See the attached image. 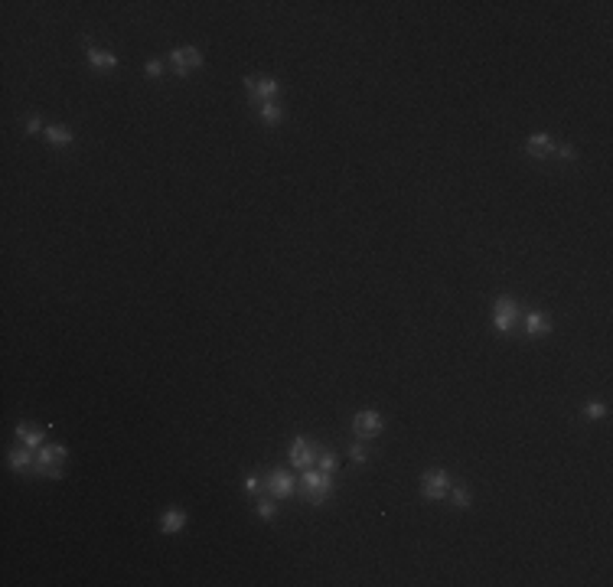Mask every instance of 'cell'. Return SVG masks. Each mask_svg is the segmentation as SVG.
Returning <instances> with one entry per match:
<instances>
[{
	"instance_id": "2e32d148",
	"label": "cell",
	"mask_w": 613,
	"mask_h": 587,
	"mask_svg": "<svg viewBox=\"0 0 613 587\" xmlns=\"http://www.w3.org/2000/svg\"><path fill=\"white\" fill-rule=\"evenodd\" d=\"M42 137H46V144H53V147H68V144L75 140V137H72V131H68V127H62V124H46Z\"/></svg>"
},
{
	"instance_id": "8992f818",
	"label": "cell",
	"mask_w": 613,
	"mask_h": 587,
	"mask_svg": "<svg viewBox=\"0 0 613 587\" xmlns=\"http://www.w3.org/2000/svg\"><path fill=\"white\" fill-rule=\"evenodd\" d=\"M516 323H522V307L516 301H509V297H499L492 303V327L499 333H512Z\"/></svg>"
},
{
	"instance_id": "5bb4252c",
	"label": "cell",
	"mask_w": 613,
	"mask_h": 587,
	"mask_svg": "<svg viewBox=\"0 0 613 587\" xmlns=\"http://www.w3.org/2000/svg\"><path fill=\"white\" fill-rule=\"evenodd\" d=\"M186 529V512L183 509H166L160 516V532L164 535H179Z\"/></svg>"
},
{
	"instance_id": "44dd1931",
	"label": "cell",
	"mask_w": 613,
	"mask_h": 587,
	"mask_svg": "<svg viewBox=\"0 0 613 587\" xmlns=\"http://www.w3.org/2000/svg\"><path fill=\"white\" fill-rule=\"evenodd\" d=\"M450 496H453V505H457V509H470V505H473V492L466 490V486H457Z\"/></svg>"
},
{
	"instance_id": "4fadbf2b",
	"label": "cell",
	"mask_w": 613,
	"mask_h": 587,
	"mask_svg": "<svg viewBox=\"0 0 613 587\" xmlns=\"http://www.w3.org/2000/svg\"><path fill=\"white\" fill-rule=\"evenodd\" d=\"M16 437L29 451H40L42 444H46V431L42 427H29V424H16Z\"/></svg>"
},
{
	"instance_id": "30bf717a",
	"label": "cell",
	"mask_w": 613,
	"mask_h": 587,
	"mask_svg": "<svg viewBox=\"0 0 613 587\" xmlns=\"http://www.w3.org/2000/svg\"><path fill=\"white\" fill-rule=\"evenodd\" d=\"M522 329L529 340H538V336L551 333V316L545 310H529V314H522Z\"/></svg>"
},
{
	"instance_id": "277c9868",
	"label": "cell",
	"mask_w": 613,
	"mask_h": 587,
	"mask_svg": "<svg viewBox=\"0 0 613 587\" xmlns=\"http://www.w3.org/2000/svg\"><path fill=\"white\" fill-rule=\"evenodd\" d=\"M297 492V477L287 470V466H274L268 470V477H264V496H271V499H290Z\"/></svg>"
},
{
	"instance_id": "6da1fadb",
	"label": "cell",
	"mask_w": 613,
	"mask_h": 587,
	"mask_svg": "<svg viewBox=\"0 0 613 587\" xmlns=\"http://www.w3.org/2000/svg\"><path fill=\"white\" fill-rule=\"evenodd\" d=\"M300 490H303V499L314 505H323L333 496V477L323 473V470H316V466H307V470H300Z\"/></svg>"
},
{
	"instance_id": "3957f363",
	"label": "cell",
	"mask_w": 613,
	"mask_h": 587,
	"mask_svg": "<svg viewBox=\"0 0 613 587\" xmlns=\"http://www.w3.org/2000/svg\"><path fill=\"white\" fill-rule=\"evenodd\" d=\"M245 92H248V105L258 108L264 101H277L281 95V82L271 75H245Z\"/></svg>"
},
{
	"instance_id": "8fae6325",
	"label": "cell",
	"mask_w": 613,
	"mask_h": 587,
	"mask_svg": "<svg viewBox=\"0 0 613 587\" xmlns=\"http://www.w3.org/2000/svg\"><path fill=\"white\" fill-rule=\"evenodd\" d=\"M33 464H36V451H29V447H14V451L7 453V466L20 473V477H33Z\"/></svg>"
},
{
	"instance_id": "9a60e30c",
	"label": "cell",
	"mask_w": 613,
	"mask_h": 587,
	"mask_svg": "<svg viewBox=\"0 0 613 587\" xmlns=\"http://www.w3.org/2000/svg\"><path fill=\"white\" fill-rule=\"evenodd\" d=\"M88 66L95 68V72H111V68H118V55L108 53V49H88Z\"/></svg>"
},
{
	"instance_id": "5b68a950",
	"label": "cell",
	"mask_w": 613,
	"mask_h": 587,
	"mask_svg": "<svg viewBox=\"0 0 613 587\" xmlns=\"http://www.w3.org/2000/svg\"><path fill=\"white\" fill-rule=\"evenodd\" d=\"M316 453H320V444L300 434V437L290 440V447H287V460H290V466L300 473V470H307V466L316 464Z\"/></svg>"
},
{
	"instance_id": "d6986e66",
	"label": "cell",
	"mask_w": 613,
	"mask_h": 587,
	"mask_svg": "<svg viewBox=\"0 0 613 587\" xmlns=\"http://www.w3.org/2000/svg\"><path fill=\"white\" fill-rule=\"evenodd\" d=\"M255 512H258L264 522H271L274 516H277V499H271V496H264V499H258L255 503Z\"/></svg>"
},
{
	"instance_id": "ac0fdd59",
	"label": "cell",
	"mask_w": 613,
	"mask_h": 587,
	"mask_svg": "<svg viewBox=\"0 0 613 587\" xmlns=\"http://www.w3.org/2000/svg\"><path fill=\"white\" fill-rule=\"evenodd\" d=\"M316 470H323V473H329V477H336V470H340V457L333 451H327V447H320V453H316Z\"/></svg>"
},
{
	"instance_id": "cb8c5ba5",
	"label": "cell",
	"mask_w": 613,
	"mask_h": 587,
	"mask_svg": "<svg viewBox=\"0 0 613 587\" xmlns=\"http://www.w3.org/2000/svg\"><path fill=\"white\" fill-rule=\"evenodd\" d=\"M245 490L248 492H264V479H258L255 473H251V477L245 479Z\"/></svg>"
},
{
	"instance_id": "52a82bcc",
	"label": "cell",
	"mask_w": 613,
	"mask_h": 587,
	"mask_svg": "<svg viewBox=\"0 0 613 587\" xmlns=\"http://www.w3.org/2000/svg\"><path fill=\"white\" fill-rule=\"evenodd\" d=\"M447 492H450L447 470H440V466H431V470H424V477H421V496H424V499H431V503H440Z\"/></svg>"
},
{
	"instance_id": "603a6c76",
	"label": "cell",
	"mask_w": 613,
	"mask_h": 587,
	"mask_svg": "<svg viewBox=\"0 0 613 587\" xmlns=\"http://www.w3.org/2000/svg\"><path fill=\"white\" fill-rule=\"evenodd\" d=\"M144 75H147V79H160V75H164V62H160V59H150L147 66H144Z\"/></svg>"
},
{
	"instance_id": "e0dca14e",
	"label": "cell",
	"mask_w": 613,
	"mask_h": 587,
	"mask_svg": "<svg viewBox=\"0 0 613 587\" xmlns=\"http://www.w3.org/2000/svg\"><path fill=\"white\" fill-rule=\"evenodd\" d=\"M258 118L268 127H277V124L284 121V108L277 105V101H264V105H258Z\"/></svg>"
},
{
	"instance_id": "7a4b0ae2",
	"label": "cell",
	"mask_w": 613,
	"mask_h": 587,
	"mask_svg": "<svg viewBox=\"0 0 613 587\" xmlns=\"http://www.w3.org/2000/svg\"><path fill=\"white\" fill-rule=\"evenodd\" d=\"M68 460V451L62 444H42L36 451V464H33V477L46 479H62V466Z\"/></svg>"
},
{
	"instance_id": "ba28073f",
	"label": "cell",
	"mask_w": 613,
	"mask_h": 587,
	"mask_svg": "<svg viewBox=\"0 0 613 587\" xmlns=\"http://www.w3.org/2000/svg\"><path fill=\"white\" fill-rule=\"evenodd\" d=\"M170 62H173V72H177V79H186L192 68H203V53L196 49V46H179L170 53Z\"/></svg>"
},
{
	"instance_id": "484cf974",
	"label": "cell",
	"mask_w": 613,
	"mask_h": 587,
	"mask_svg": "<svg viewBox=\"0 0 613 587\" xmlns=\"http://www.w3.org/2000/svg\"><path fill=\"white\" fill-rule=\"evenodd\" d=\"M42 131H46V127H42L40 118H29L27 121V134H42Z\"/></svg>"
},
{
	"instance_id": "7c38bea8",
	"label": "cell",
	"mask_w": 613,
	"mask_h": 587,
	"mask_svg": "<svg viewBox=\"0 0 613 587\" xmlns=\"http://www.w3.org/2000/svg\"><path fill=\"white\" fill-rule=\"evenodd\" d=\"M525 151H529V157H535V160H545V157H555V151H558V147H555L551 134L538 131V134H531V137H529Z\"/></svg>"
},
{
	"instance_id": "d4e9b609",
	"label": "cell",
	"mask_w": 613,
	"mask_h": 587,
	"mask_svg": "<svg viewBox=\"0 0 613 587\" xmlns=\"http://www.w3.org/2000/svg\"><path fill=\"white\" fill-rule=\"evenodd\" d=\"M561 157V160H568V164H574V160H577V151H574L571 144H568V147H558V151H555Z\"/></svg>"
},
{
	"instance_id": "9c48e42d",
	"label": "cell",
	"mask_w": 613,
	"mask_h": 587,
	"mask_svg": "<svg viewBox=\"0 0 613 587\" xmlns=\"http://www.w3.org/2000/svg\"><path fill=\"white\" fill-rule=\"evenodd\" d=\"M353 431L355 437L362 440H372V437H379L381 431H385V418H381L379 411H355L353 414Z\"/></svg>"
},
{
	"instance_id": "7402d4cb",
	"label": "cell",
	"mask_w": 613,
	"mask_h": 587,
	"mask_svg": "<svg viewBox=\"0 0 613 587\" xmlns=\"http://www.w3.org/2000/svg\"><path fill=\"white\" fill-rule=\"evenodd\" d=\"M349 460L359 464V466L368 460V451H366V444H362V440H353V444H349Z\"/></svg>"
},
{
	"instance_id": "ffe728a7",
	"label": "cell",
	"mask_w": 613,
	"mask_h": 587,
	"mask_svg": "<svg viewBox=\"0 0 613 587\" xmlns=\"http://www.w3.org/2000/svg\"><path fill=\"white\" fill-rule=\"evenodd\" d=\"M607 405H603V401H587L584 405V418L587 421H603V418H607Z\"/></svg>"
}]
</instances>
